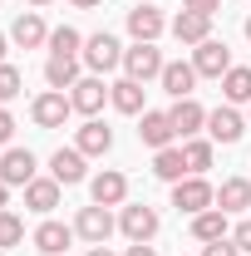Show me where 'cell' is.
Masks as SVG:
<instances>
[{"instance_id":"15","label":"cell","mask_w":251,"mask_h":256,"mask_svg":"<svg viewBox=\"0 0 251 256\" xmlns=\"http://www.w3.org/2000/svg\"><path fill=\"white\" fill-rule=\"evenodd\" d=\"M172 34H178V44H202V40H212V15H197V10H182L178 20H172Z\"/></svg>"},{"instance_id":"4","label":"cell","mask_w":251,"mask_h":256,"mask_svg":"<svg viewBox=\"0 0 251 256\" xmlns=\"http://www.w3.org/2000/svg\"><path fill=\"white\" fill-rule=\"evenodd\" d=\"M162 54H158V44H133L124 50V74L128 79H138V84H148V79H162Z\"/></svg>"},{"instance_id":"26","label":"cell","mask_w":251,"mask_h":256,"mask_svg":"<svg viewBox=\"0 0 251 256\" xmlns=\"http://www.w3.org/2000/svg\"><path fill=\"white\" fill-rule=\"evenodd\" d=\"M153 172L162 178V182H182V178H192V172H188V158H182V148H158Z\"/></svg>"},{"instance_id":"25","label":"cell","mask_w":251,"mask_h":256,"mask_svg":"<svg viewBox=\"0 0 251 256\" xmlns=\"http://www.w3.org/2000/svg\"><path fill=\"white\" fill-rule=\"evenodd\" d=\"M192 236H197L202 246H207V242H222V236H226V212H222V207L197 212V217H192Z\"/></svg>"},{"instance_id":"39","label":"cell","mask_w":251,"mask_h":256,"mask_svg":"<svg viewBox=\"0 0 251 256\" xmlns=\"http://www.w3.org/2000/svg\"><path fill=\"white\" fill-rule=\"evenodd\" d=\"M89 256H114V252H108V246H94V252H89Z\"/></svg>"},{"instance_id":"13","label":"cell","mask_w":251,"mask_h":256,"mask_svg":"<svg viewBox=\"0 0 251 256\" xmlns=\"http://www.w3.org/2000/svg\"><path fill=\"white\" fill-rule=\"evenodd\" d=\"M89 192H94L98 207H124V197H128V178L118 172V168H104L94 182H89Z\"/></svg>"},{"instance_id":"31","label":"cell","mask_w":251,"mask_h":256,"mask_svg":"<svg viewBox=\"0 0 251 256\" xmlns=\"http://www.w3.org/2000/svg\"><path fill=\"white\" fill-rule=\"evenodd\" d=\"M20 89H25V74H20L15 64H0V104L20 98Z\"/></svg>"},{"instance_id":"34","label":"cell","mask_w":251,"mask_h":256,"mask_svg":"<svg viewBox=\"0 0 251 256\" xmlns=\"http://www.w3.org/2000/svg\"><path fill=\"white\" fill-rule=\"evenodd\" d=\"M182 10H197V15H217L222 0H182Z\"/></svg>"},{"instance_id":"2","label":"cell","mask_w":251,"mask_h":256,"mask_svg":"<svg viewBox=\"0 0 251 256\" xmlns=\"http://www.w3.org/2000/svg\"><path fill=\"white\" fill-rule=\"evenodd\" d=\"M79 60L89 64L94 74H108V69H118V64H124V44H118L108 30H98V34L84 40V54H79Z\"/></svg>"},{"instance_id":"14","label":"cell","mask_w":251,"mask_h":256,"mask_svg":"<svg viewBox=\"0 0 251 256\" xmlns=\"http://www.w3.org/2000/svg\"><path fill=\"white\" fill-rule=\"evenodd\" d=\"M138 138H143V143H148V148H172V138H178V128H172V118H168V114H158V108H148V114H143V124H138Z\"/></svg>"},{"instance_id":"43","label":"cell","mask_w":251,"mask_h":256,"mask_svg":"<svg viewBox=\"0 0 251 256\" xmlns=\"http://www.w3.org/2000/svg\"><path fill=\"white\" fill-rule=\"evenodd\" d=\"M138 5H153V0H138Z\"/></svg>"},{"instance_id":"38","label":"cell","mask_w":251,"mask_h":256,"mask_svg":"<svg viewBox=\"0 0 251 256\" xmlns=\"http://www.w3.org/2000/svg\"><path fill=\"white\" fill-rule=\"evenodd\" d=\"M5 202H10V188H5V182H0V212H5Z\"/></svg>"},{"instance_id":"9","label":"cell","mask_w":251,"mask_h":256,"mask_svg":"<svg viewBox=\"0 0 251 256\" xmlns=\"http://www.w3.org/2000/svg\"><path fill=\"white\" fill-rule=\"evenodd\" d=\"M168 118H172V128H178V138L188 143V138H197V133L207 128V108H202L197 98H172Z\"/></svg>"},{"instance_id":"17","label":"cell","mask_w":251,"mask_h":256,"mask_svg":"<svg viewBox=\"0 0 251 256\" xmlns=\"http://www.w3.org/2000/svg\"><path fill=\"white\" fill-rule=\"evenodd\" d=\"M128 34H133L138 44H153L158 34H162V10H153V5L128 10Z\"/></svg>"},{"instance_id":"20","label":"cell","mask_w":251,"mask_h":256,"mask_svg":"<svg viewBox=\"0 0 251 256\" xmlns=\"http://www.w3.org/2000/svg\"><path fill=\"white\" fill-rule=\"evenodd\" d=\"M74 148L84 153V158H104L108 148H114V133L98 124V118H89V124L79 128V138H74Z\"/></svg>"},{"instance_id":"37","label":"cell","mask_w":251,"mask_h":256,"mask_svg":"<svg viewBox=\"0 0 251 256\" xmlns=\"http://www.w3.org/2000/svg\"><path fill=\"white\" fill-rule=\"evenodd\" d=\"M69 5H79V10H94L98 0H69Z\"/></svg>"},{"instance_id":"36","label":"cell","mask_w":251,"mask_h":256,"mask_svg":"<svg viewBox=\"0 0 251 256\" xmlns=\"http://www.w3.org/2000/svg\"><path fill=\"white\" fill-rule=\"evenodd\" d=\"M124 256H158V252H153V246H148V242H133V246H128Z\"/></svg>"},{"instance_id":"5","label":"cell","mask_w":251,"mask_h":256,"mask_svg":"<svg viewBox=\"0 0 251 256\" xmlns=\"http://www.w3.org/2000/svg\"><path fill=\"white\" fill-rule=\"evenodd\" d=\"M74 236H84L89 246H104L108 236H114V217H108V207H79V217H74Z\"/></svg>"},{"instance_id":"27","label":"cell","mask_w":251,"mask_h":256,"mask_svg":"<svg viewBox=\"0 0 251 256\" xmlns=\"http://www.w3.org/2000/svg\"><path fill=\"white\" fill-rule=\"evenodd\" d=\"M222 94H226V104H251V69L246 64H232L222 74Z\"/></svg>"},{"instance_id":"1","label":"cell","mask_w":251,"mask_h":256,"mask_svg":"<svg viewBox=\"0 0 251 256\" xmlns=\"http://www.w3.org/2000/svg\"><path fill=\"white\" fill-rule=\"evenodd\" d=\"M172 207L188 212V217H197V212L217 207V188L207 178H182V182H172Z\"/></svg>"},{"instance_id":"23","label":"cell","mask_w":251,"mask_h":256,"mask_svg":"<svg viewBox=\"0 0 251 256\" xmlns=\"http://www.w3.org/2000/svg\"><path fill=\"white\" fill-rule=\"evenodd\" d=\"M217 207L232 217V212H246L251 207V178H226L217 188Z\"/></svg>"},{"instance_id":"6","label":"cell","mask_w":251,"mask_h":256,"mask_svg":"<svg viewBox=\"0 0 251 256\" xmlns=\"http://www.w3.org/2000/svg\"><path fill=\"white\" fill-rule=\"evenodd\" d=\"M69 114H74V104H69L64 89H50V94H40V98L30 104V118H34L40 128H64Z\"/></svg>"},{"instance_id":"19","label":"cell","mask_w":251,"mask_h":256,"mask_svg":"<svg viewBox=\"0 0 251 256\" xmlns=\"http://www.w3.org/2000/svg\"><path fill=\"white\" fill-rule=\"evenodd\" d=\"M44 79H50V89H74L84 74H79V54H50L44 60Z\"/></svg>"},{"instance_id":"33","label":"cell","mask_w":251,"mask_h":256,"mask_svg":"<svg viewBox=\"0 0 251 256\" xmlns=\"http://www.w3.org/2000/svg\"><path fill=\"white\" fill-rule=\"evenodd\" d=\"M232 242H236V252H251V217H246V222H236Z\"/></svg>"},{"instance_id":"35","label":"cell","mask_w":251,"mask_h":256,"mask_svg":"<svg viewBox=\"0 0 251 256\" xmlns=\"http://www.w3.org/2000/svg\"><path fill=\"white\" fill-rule=\"evenodd\" d=\"M10 133H15V118H10V108L0 104V143H10Z\"/></svg>"},{"instance_id":"10","label":"cell","mask_w":251,"mask_h":256,"mask_svg":"<svg viewBox=\"0 0 251 256\" xmlns=\"http://www.w3.org/2000/svg\"><path fill=\"white\" fill-rule=\"evenodd\" d=\"M104 98H108V84H104L98 74H84V79L69 89V104H74V114H84V118H94L98 108H104Z\"/></svg>"},{"instance_id":"32","label":"cell","mask_w":251,"mask_h":256,"mask_svg":"<svg viewBox=\"0 0 251 256\" xmlns=\"http://www.w3.org/2000/svg\"><path fill=\"white\" fill-rule=\"evenodd\" d=\"M202 256H242V252H236V242H232V236H222V242H207Z\"/></svg>"},{"instance_id":"42","label":"cell","mask_w":251,"mask_h":256,"mask_svg":"<svg viewBox=\"0 0 251 256\" xmlns=\"http://www.w3.org/2000/svg\"><path fill=\"white\" fill-rule=\"evenodd\" d=\"M246 40H251V15H246Z\"/></svg>"},{"instance_id":"18","label":"cell","mask_w":251,"mask_h":256,"mask_svg":"<svg viewBox=\"0 0 251 256\" xmlns=\"http://www.w3.org/2000/svg\"><path fill=\"white\" fill-rule=\"evenodd\" d=\"M192 89H197V69L182 60H172V64H162V94H172V98H192Z\"/></svg>"},{"instance_id":"11","label":"cell","mask_w":251,"mask_h":256,"mask_svg":"<svg viewBox=\"0 0 251 256\" xmlns=\"http://www.w3.org/2000/svg\"><path fill=\"white\" fill-rule=\"evenodd\" d=\"M118 226H124L128 242H153V236H158V212L148 207V202H133V207H124Z\"/></svg>"},{"instance_id":"29","label":"cell","mask_w":251,"mask_h":256,"mask_svg":"<svg viewBox=\"0 0 251 256\" xmlns=\"http://www.w3.org/2000/svg\"><path fill=\"white\" fill-rule=\"evenodd\" d=\"M50 54H84V34L74 30V25L50 30Z\"/></svg>"},{"instance_id":"12","label":"cell","mask_w":251,"mask_h":256,"mask_svg":"<svg viewBox=\"0 0 251 256\" xmlns=\"http://www.w3.org/2000/svg\"><path fill=\"white\" fill-rule=\"evenodd\" d=\"M10 40H15L20 50H40V44H50V25H44V15H40V10H25V15H15V25H10Z\"/></svg>"},{"instance_id":"41","label":"cell","mask_w":251,"mask_h":256,"mask_svg":"<svg viewBox=\"0 0 251 256\" xmlns=\"http://www.w3.org/2000/svg\"><path fill=\"white\" fill-rule=\"evenodd\" d=\"M0 64H5V34H0Z\"/></svg>"},{"instance_id":"3","label":"cell","mask_w":251,"mask_h":256,"mask_svg":"<svg viewBox=\"0 0 251 256\" xmlns=\"http://www.w3.org/2000/svg\"><path fill=\"white\" fill-rule=\"evenodd\" d=\"M192 69H197V79H222V74L232 69L226 40H202V44L192 50Z\"/></svg>"},{"instance_id":"24","label":"cell","mask_w":251,"mask_h":256,"mask_svg":"<svg viewBox=\"0 0 251 256\" xmlns=\"http://www.w3.org/2000/svg\"><path fill=\"white\" fill-rule=\"evenodd\" d=\"M108 104H114L118 114H143V84L124 74L118 84H108Z\"/></svg>"},{"instance_id":"40","label":"cell","mask_w":251,"mask_h":256,"mask_svg":"<svg viewBox=\"0 0 251 256\" xmlns=\"http://www.w3.org/2000/svg\"><path fill=\"white\" fill-rule=\"evenodd\" d=\"M30 5H34V10H44V5H54V0H30Z\"/></svg>"},{"instance_id":"8","label":"cell","mask_w":251,"mask_h":256,"mask_svg":"<svg viewBox=\"0 0 251 256\" xmlns=\"http://www.w3.org/2000/svg\"><path fill=\"white\" fill-rule=\"evenodd\" d=\"M0 182H5V188H30L34 182V153L30 148H5V158H0Z\"/></svg>"},{"instance_id":"44","label":"cell","mask_w":251,"mask_h":256,"mask_svg":"<svg viewBox=\"0 0 251 256\" xmlns=\"http://www.w3.org/2000/svg\"><path fill=\"white\" fill-rule=\"evenodd\" d=\"M0 256H5V252H0Z\"/></svg>"},{"instance_id":"7","label":"cell","mask_w":251,"mask_h":256,"mask_svg":"<svg viewBox=\"0 0 251 256\" xmlns=\"http://www.w3.org/2000/svg\"><path fill=\"white\" fill-rule=\"evenodd\" d=\"M242 133H246V118H242L232 104H222V108L207 114V138H212V143H226V148H232V143H242Z\"/></svg>"},{"instance_id":"28","label":"cell","mask_w":251,"mask_h":256,"mask_svg":"<svg viewBox=\"0 0 251 256\" xmlns=\"http://www.w3.org/2000/svg\"><path fill=\"white\" fill-rule=\"evenodd\" d=\"M182 158H188L192 178H202V172L212 168V138H188V143H182Z\"/></svg>"},{"instance_id":"30","label":"cell","mask_w":251,"mask_h":256,"mask_svg":"<svg viewBox=\"0 0 251 256\" xmlns=\"http://www.w3.org/2000/svg\"><path fill=\"white\" fill-rule=\"evenodd\" d=\"M20 242H25V222L5 207V212H0V252H5V246H20Z\"/></svg>"},{"instance_id":"22","label":"cell","mask_w":251,"mask_h":256,"mask_svg":"<svg viewBox=\"0 0 251 256\" xmlns=\"http://www.w3.org/2000/svg\"><path fill=\"white\" fill-rule=\"evenodd\" d=\"M69 242H74V226H64V222H40L34 226V246L44 256H64Z\"/></svg>"},{"instance_id":"21","label":"cell","mask_w":251,"mask_h":256,"mask_svg":"<svg viewBox=\"0 0 251 256\" xmlns=\"http://www.w3.org/2000/svg\"><path fill=\"white\" fill-rule=\"evenodd\" d=\"M25 207L40 212V217H50V212L60 207V182H54V178H34L30 188H25Z\"/></svg>"},{"instance_id":"16","label":"cell","mask_w":251,"mask_h":256,"mask_svg":"<svg viewBox=\"0 0 251 256\" xmlns=\"http://www.w3.org/2000/svg\"><path fill=\"white\" fill-rule=\"evenodd\" d=\"M50 178H54L60 188L84 182V153H79V148H60V153L50 158Z\"/></svg>"}]
</instances>
